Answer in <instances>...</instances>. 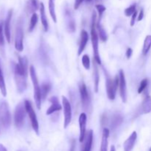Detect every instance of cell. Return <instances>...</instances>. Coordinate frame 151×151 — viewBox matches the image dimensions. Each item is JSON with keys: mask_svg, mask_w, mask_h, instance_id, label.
<instances>
[{"mask_svg": "<svg viewBox=\"0 0 151 151\" xmlns=\"http://www.w3.org/2000/svg\"><path fill=\"white\" fill-rule=\"evenodd\" d=\"M96 20H97V13L95 11H93L91 16V39L92 43L93 51H94V59L97 62V64H101L100 53H99V36L97 32L96 27Z\"/></svg>", "mask_w": 151, "mask_h": 151, "instance_id": "cell-1", "label": "cell"}, {"mask_svg": "<svg viewBox=\"0 0 151 151\" xmlns=\"http://www.w3.org/2000/svg\"><path fill=\"white\" fill-rule=\"evenodd\" d=\"M29 75H30L31 80H32V85H33L34 99H35V105H36L37 109H41V101H42V97H41V87H40L39 83H38L36 72H35V69L33 66H30V67H29Z\"/></svg>", "mask_w": 151, "mask_h": 151, "instance_id": "cell-2", "label": "cell"}, {"mask_svg": "<svg viewBox=\"0 0 151 151\" xmlns=\"http://www.w3.org/2000/svg\"><path fill=\"white\" fill-rule=\"evenodd\" d=\"M119 83V75H116L114 79H112L111 78L107 75L106 78V92H107V96L110 100H114L115 99L116 94V90H117L118 86Z\"/></svg>", "mask_w": 151, "mask_h": 151, "instance_id": "cell-3", "label": "cell"}, {"mask_svg": "<svg viewBox=\"0 0 151 151\" xmlns=\"http://www.w3.org/2000/svg\"><path fill=\"white\" fill-rule=\"evenodd\" d=\"M27 111L25 109L24 103H20L16 106L14 112V122L15 125L18 128H21L24 123L25 116Z\"/></svg>", "mask_w": 151, "mask_h": 151, "instance_id": "cell-4", "label": "cell"}, {"mask_svg": "<svg viewBox=\"0 0 151 151\" xmlns=\"http://www.w3.org/2000/svg\"><path fill=\"white\" fill-rule=\"evenodd\" d=\"M0 120L4 128H9L11 124V115L8 104L5 101L0 103Z\"/></svg>", "mask_w": 151, "mask_h": 151, "instance_id": "cell-5", "label": "cell"}, {"mask_svg": "<svg viewBox=\"0 0 151 151\" xmlns=\"http://www.w3.org/2000/svg\"><path fill=\"white\" fill-rule=\"evenodd\" d=\"M24 106L27 111V114H28L29 119H30L32 129H33L34 131L38 135V134H39V125H38V119H37L36 114H35V111H34L33 108H32V104H31V103L29 100H26L24 101Z\"/></svg>", "mask_w": 151, "mask_h": 151, "instance_id": "cell-6", "label": "cell"}, {"mask_svg": "<svg viewBox=\"0 0 151 151\" xmlns=\"http://www.w3.org/2000/svg\"><path fill=\"white\" fill-rule=\"evenodd\" d=\"M14 75H22V76L27 77L28 72V60L26 57H19L18 63L14 64Z\"/></svg>", "mask_w": 151, "mask_h": 151, "instance_id": "cell-7", "label": "cell"}, {"mask_svg": "<svg viewBox=\"0 0 151 151\" xmlns=\"http://www.w3.org/2000/svg\"><path fill=\"white\" fill-rule=\"evenodd\" d=\"M79 91L83 108L86 111H88L89 109L90 105H91V100H90V96L88 90H87L86 86L83 82L80 83Z\"/></svg>", "mask_w": 151, "mask_h": 151, "instance_id": "cell-8", "label": "cell"}, {"mask_svg": "<svg viewBox=\"0 0 151 151\" xmlns=\"http://www.w3.org/2000/svg\"><path fill=\"white\" fill-rule=\"evenodd\" d=\"M23 38L24 32L22 23L21 21H19L16 26V35H15V48L19 52H22L24 50Z\"/></svg>", "mask_w": 151, "mask_h": 151, "instance_id": "cell-9", "label": "cell"}, {"mask_svg": "<svg viewBox=\"0 0 151 151\" xmlns=\"http://www.w3.org/2000/svg\"><path fill=\"white\" fill-rule=\"evenodd\" d=\"M62 105L63 109V114H64V124L63 127L66 128L72 121V106L66 97H62Z\"/></svg>", "mask_w": 151, "mask_h": 151, "instance_id": "cell-10", "label": "cell"}, {"mask_svg": "<svg viewBox=\"0 0 151 151\" xmlns=\"http://www.w3.org/2000/svg\"><path fill=\"white\" fill-rule=\"evenodd\" d=\"M119 94H120L121 99H122L123 103L127 102V85H126V80H125V73L123 70H119Z\"/></svg>", "mask_w": 151, "mask_h": 151, "instance_id": "cell-11", "label": "cell"}, {"mask_svg": "<svg viewBox=\"0 0 151 151\" xmlns=\"http://www.w3.org/2000/svg\"><path fill=\"white\" fill-rule=\"evenodd\" d=\"M86 121L87 116L85 113H81L79 116V126H80V142H83L86 132Z\"/></svg>", "mask_w": 151, "mask_h": 151, "instance_id": "cell-12", "label": "cell"}, {"mask_svg": "<svg viewBox=\"0 0 151 151\" xmlns=\"http://www.w3.org/2000/svg\"><path fill=\"white\" fill-rule=\"evenodd\" d=\"M12 16H13V10L10 9L8 11L5 21L4 22V36L7 39V42L10 43L11 39V33H10V22H11Z\"/></svg>", "mask_w": 151, "mask_h": 151, "instance_id": "cell-13", "label": "cell"}, {"mask_svg": "<svg viewBox=\"0 0 151 151\" xmlns=\"http://www.w3.org/2000/svg\"><path fill=\"white\" fill-rule=\"evenodd\" d=\"M50 102L51 103V106H50L48 109L47 111V115H50L54 114L55 112L59 111L62 109L61 105L59 103V100L58 99L57 97L54 96V97H52L50 98Z\"/></svg>", "mask_w": 151, "mask_h": 151, "instance_id": "cell-14", "label": "cell"}, {"mask_svg": "<svg viewBox=\"0 0 151 151\" xmlns=\"http://www.w3.org/2000/svg\"><path fill=\"white\" fill-rule=\"evenodd\" d=\"M14 77L18 91L19 93L24 92L27 88V77L17 75H14Z\"/></svg>", "mask_w": 151, "mask_h": 151, "instance_id": "cell-15", "label": "cell"}, {"mask_svg": "<svg viewBox=\"0 0 151 151\" xmlns=\"http://www.w3.org/2000/svg\"><path fill=\"white\" fill-rule=\"evenodd\" d=\"M137 134L136 131H134L132 134H131L129 137L125 140V142H124L123 147H124V151H131L133 150L134 147V145H135L136 141H137Z\"/></svg>", "mask_w": 151, "mask_h": 151, "instance_id": "cell-16", "label": "cell"}, {"mask_svg": "<svg viewBox=\"0 0 151 151\" xmlns=\"http://www.w3.org/2000/svg\"><path fill=\"white\" fill-rule=\"evenodd\" d=\"M88 41V34L85 29H83L81 31V40H80V44H79V48H78V56L81 55L83 50H85L86 46L87 43Z\"/></svg>", "mask_w": 151, "mask_h": 151, "instance_id": "cell-17", "label": "cell"}, {"mask_svg": "<svg viewBox=\"0 0 151 151\" xmlns=\"http://www.w3.org/2000/svg\"><path fill=\"white\" fill-rule=\"evenodd\" d=\"M66 29L68 32H74L75 31V22L73 17L72 16V13L69 10H66Z\"/></svg>", "mask_w": 151, "mask_h": 151, "instance_id": "cell-18", "label": "cell"}, {"mask_svg": "<svg viewBox=\"0 0 151 151\" xmlns=\"http://www.w3.org/2000/svg\"><path fill=\"white\" fill-rule=\"evenodd\" d=\"M85 142H84L83 147L82 151H91V146L93 143V131L90 130L88 131L85 137Z\"/></svg>", "mask_w": 151, "mask_h": 151, "instance_id": "cell-19", "label": "cell"}, {"mask_svg": "<svg viewBox=\"0 0 151 151\" xmlns=\"http://www.w3.org/2000/svg\"><path fill=\"white\" fill-rule=\"evenodd\" d=\"M109 134H110V131H109V130L108 129V128H105L103 131V136H102L100 151H108Z\"/></svg>", "mask_w": 151, "mask_h": 151, "instance_id": "cell-20", "label": "cell"}, {"mask_svg": "<svg viewBox=\"0 0 151 151\" xmlns=\"http://www.w3.org/2000/svg\"><path fill=\"white\" fill-rule=\"evenodd\" d=\"M97 65L98 64L94 59V60H93V75H94V91H95L96 93L98 92L99 82H100V74H99Z\"/></svg>", "mask_w": 151, "mask_h": 151, "instance_id": "cell-21", "label": "cell"}, {"mask_svg": "<svg viewBox=\"0 0 151 151\" xmlns=\"http://www.w3.org/2000/svg\"><path fill=\"white\" fill-rule=\"evenodd\" d=\"M40 15H41V24L43 25V27L45 32H47L49 29V24L48 21H47V15L45 13V7H44V4L42 2L40 3Z\"/></svg>", "mask_w": 151, "mask_h": 151, "instance_id": "cell-22", "label": "cell"}, {"mask_svg": "<svg viewBox=\"0 0 151 151\" xmlns=\"http://www.w3.org/2000/svg\"><path fill=\"white\" fill-rule=\"evenodd\" d=\"M40 7V4L37 0H29L27 3L26 10L28 13H34Z\"/></svg>", "mask_w": 151, "mask_h": 151, "instance_id": "cell-23", "label": "cell"}, {"mask_svg": "<svg viewBox=\"0 0 151 151\" xmlns=\"http://www.w3.org/2000/svg\"><path fill=\"white\" fill-rule=\"evenodd\" d=\"M142 111L143 114H149L151 112V97L147 95L142 103Z\"/></svg>", "mask_w": 151, "mask_h": 151, "instance_id": "cell-24", "label": "cell"}, {"mask_svg": "<svg viewBox=\"0 0 151 151\" xmlns=\"http://www.w3.org/2000/svg\"><path fill=\"white\" fill-rule=\"evenodd\" d=\"M96 27H97V31H98L97 33H98V36L100 37V40L102 41H107V34H106V32L104 28H103V27L100 24V21H98L97 23L96 24Z\"/></svg>", "mask_w": 151, "mask_h": 151, "instance_id": "cell-25", "label": "cell"}, {"mask_svg": "<svg viewBox=\"0 0 151 151\" xmlns=\"http://www.w3.org/2000/svg\"><path fill=\"white\" fill-rule=\"evenodd\" d=\"M122 119H123V118H122V115L119 114L114 115L111 119V129H115V128H117L122 122Z\"/></svg>", "mask_w": 151, "mask_h": 151, "instance_id": "cell-26", "label": "cell"}, {"mask_svg": "<svg viewBox=\"0 0 151 151\" xmlns=\"http://www.w3.org/2000/svg\"><path fill=\"white\" fill-rule=\"evenodd\" d=\"M50 89H51V84L50 83L46 82L42 83L41 86V93L42 100H45L46 97L48 95L49 92H50Z\"/></svg>", "mask_w": 151, "mask_h": 151, "instance_id": "cell-27", "label": "cell"}, {"mask_svg": "<svg viewBox=\"0 0 151 151\" xmlns=\"http://www.w3.org/2000/svg\"><path fill=\"white\" fill-rule=\"evenodd\" d=\"M55 2V0H49V11H50V14L52 19L53 22L56 23L57 22V17H56Z\"/></svg>", "mask_w": 151, "mask_h": 151, "instance_id": "cell-28", "label": "cell"}, {"mask_svg": "<svg viewBox=\"0 0 151 151\" xmlns=\"http://www.w3.org/2000/svg\"><path fill=\"white\" fill-rule=\"evenodd\" d=\"M151 48V35H147L144 41V45H143V49H142V54L144 55H146L148 53L149 50H150Z\"/></svg>", "mask_w": 151, "mask_h": 151, "instance_id": "cell-29", "label": "cell"}, {"mask_svg": "<svg viewBox=\"0 0 151 151\" xmlns=\"http://www.w3.org/2000/svg\"><path fill=\"white\" fill-rule=\"evenodd\" d=\"M0 91H1V93L3 95V97L7 96V89H6L5 82H4V76H3L2 71H1V65H0Z\"/></svg>", "mask_w": 151, "mask_h": 151, "instance_id": "cell-30", "label": "cell"}, {"mask_svg": "<svg viewBox=\"0 0 151 151\" xmlns=\"http://www.w3.org/2000/svg\"><path fill=\"white\" fill-rule=\"evenodd\" d=\"M38 15H37L35 13H32L30 19V22H29V29H28L29 32H32V31L35 29V26H36L37 23H38Z\"/></svg>", "mask_w": 151, "mask_h": 151, "instance_id": "cell-31", "label": "cell"}, {"mask_svg": "<svg viewBox=\"0 0 151 151\" xmlns=\"http://www.w3.org/2000/svg\"><path fill=\"white\" fill-rule=\"evenodd\" d=\"M136 10H137V5H136V4H132V5L129 6L128 7H127L125 10V12H124V13H125V16L129 17V16H131L134 13H135Z\"/></svg>", "mask_w": 151, "mask_h": 151, "instance_id": "cell-32", "label": "cell"}, {"mask_svg": "<svg viewBox=\"0 0 151 151\" xmlns=\"http://www.w3.org/2000/svg\"><path fill=\"white\" fill-rule=\"evenodd\" d=\"M82 64L86 69H90V58L88 55H84L82 57Z\"/></svg>", "mask_w": 151, "mask_h": 151, "instance_id": "cell-33", "label": "cell"}, {"mask_svg": "<svg viewBox=\"0 0 151 151\" xmlns=\"http://www.w3.org/2000/svg\"><path fill=\"white\" fill-rule=\"evenodd\" d=\"M147 85H148V80H147V78H145V79H143L142 81H141V83H140L139 87V88H138L139 94H142V93L143 91L145 90V88H147Z\"/></svg>", "mask_w": 151, "mask_h": 151, "instance_id": "cell-34", "label": "cell"}, {"mask_svg": "<svg viewBox=\"0 0 151 151\" xmlns=\"http://www.w3.org/2000/svg\"><path fill=\"white\" fill-rule=\"evenodd\" d=\"M95 7H96V9H97V11H98L99 21H100V20H101L102 16H103V13H104V12L106 11V7H105L104 5H103V4H97V5L95 6Z\"/></svg>", "mask_w": 151, "mask_h": 151, "instance_id": "cell-35", "label": "cell"}, {"mask_svg": "<svg viewBox=\"0 0 151 151\" xmlns=\"http://www.w3.org/2000/svg\"><path fill=\"white\" fill-rule=\"evenodd\" d=\"M4 24L1 22L0 23V47H3L4 44Z\"/></svg>", "mask_w": 151, "mask_h": 151, "instance_id": "cell-36", "label": "cell"}, {"mask_svg": "<svg viewBox=\"0 0 151 151\" xmlns=\"http://www.w3.org/2000/svg\"><path fill=\"white\" fill-rule=\"evenodd\" d=\"M137 15H138V12H137V10H136L135 13H134V14L131 16V26L133 27L134 24H135V22H136V19H137Z\"/></svg>", "mask_w": 151, "mask_h": 151, "instance_id": "cell-37", "label": "cell"}, {"mask_svg": "<svg viewBox=\"0 0 151 151\" xmlns=\"http://www.w3.org/2000/svg\"><path fill=\"white\" fill-rule=\"evenodd\" d=\"M83 1H85V0H75V4H74V8H75V10H77V9L79 8V7L83 2Z\"/></svg>", "mask_w": 151, "mask_h": 151, "instance_id": "cell-38", "label": "cell"}, {"mask_svg": "<svg viewBox=\"0 0 151 151\" xmlns=\"http://www.w3.org/2000/svg\"><path fill=\"white\" fill-rule=\"evenodd\" d=\"M132 54H133V50L131 48H128L126 50V57L127 58L129 59L131 58V57L132 56Z\"/></svg>", "mask_w": 151, "mask_h": 151, "instance_id": "cell-39", "label": "cell"}, {"mask_svg": "<svg viewBox=\"0 0 151 151\" xmlns=\"http://www.w3.org/2000/svg\"><path fill=\"white\" fill-rule=\"evenodd\" d=\"M143 17H144V10L142 9L139 12V14L137 16V21H138V22H140V21L142 20Z\"/></svg>", "mask_w": 151, "mask_h": 151, "instance_id": "cell-40", "label": "cell"}, {"mask_svg": "<svg viewBox=\"0 0 151 151\" xmlns=\"http://www.w3.org/2000/svg\"><path fill=\"white\" fill-rule=\"evenodd\" d=\"M75 147H76V142H75V140L72 139V143H71L70 150H69V151H75Z\"/></svg>", "mask_w": 151, "mask_h": 151, "instance_id": "cell-41", "label": "cell"}, {"mask_svg": "<svg viewBox=\"0 0 151 151\" xmlns=\"http://www.w3.org/2000/svg\"><path fill=\"white\" fill-rule=\"evenodd\" d=\"M0 151H7V150L2 144H0Z\"/></svg>", "mask_w": 151, "mask_h": 151, "instance_id": "cell-42", "label": "cell"}, {"mask_svg": "<svg viewBox=\"0 0 151 151\" xmlns=\"http://www.w3.org/2000/svg\"><path fill=\"white\" fill-rule=\"evenodd\" d=\"M110 151H116V149H115V147L114 145L111 146V150Z\"/></svg>", "mask_w": 151, "mask_h": 151, "instance_id": "cell-43", "label": "cell"}, {"mask_svg": "<svg viewBox=\"0 0 151 151\" xmlns=\"http://www.w3.org/2000/svg\"><path fill=\"white\" fill-rule=\"evenodd\" d=\"M86 1L87 3H91V2H92L93 1H94V0H85Z\"/></svg>", "mask_w": 151, "mask_h": 151, "instance_id": "cell-44", "label": "cell"}, {"mask_svg": "<svg viewBox=\"0 0 151 151\" xmlns=\"http://www.w3.org/2000/svg\"><path fill=\"white\" fill-rule=\"evenodd\" d=\"M149 151H151V147L150 148V150H149Z\"/></svg>", "mask_w": 151, "mask_h": 151, "instance_id": "cell-45", "label": "cell"}]
</instances>
